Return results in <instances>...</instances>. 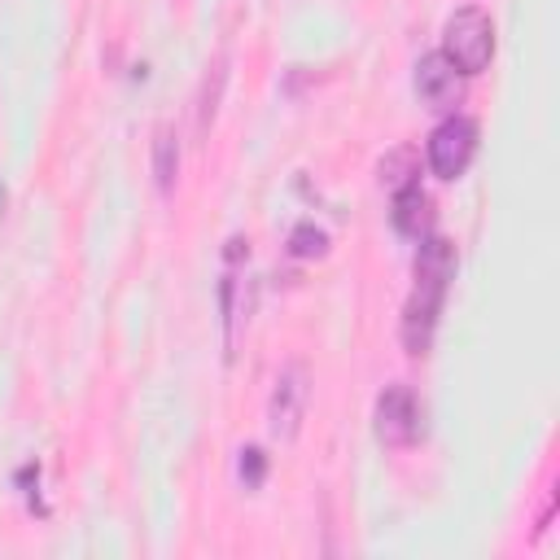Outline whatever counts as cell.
<instances>
[{
    "mask_svg": "<svg viewBox=\"0 0 560 560\" xmlns=\"http://www.w3.org/2000/svg\"><path fill=\"white\" fill-rule=\"evenodd\" d=\"M442 52L464 70V74H481L494 57V22L486 9L477 4H464L446 18V31H442Z\"/></svg>",
    "mask_w": 560,
    "mask_h": 560,
    "instance_id": "cell-1",
    "label": "cell"
},
{
    "mask_svg": "<svg viewBox=\"0 0 560 560\" xmlns=\"http://www.w3.org/2000/svg\"><path fill=\"white\" fill-rule=\"evenodd\" d=\"M424 153H429V166H433L438 179H459V175L468 171L472 153H477V122L464 118V114H446V118L429 131Z\"/></svg>",
    "mask_w": 560,
    "mask_h": 560,
    "instance_id": "cell-2",
    "label": "cell"
},
{
    "mask_svg": "<svg viewBox=\"0 0 560 560\" xmlns=\"http://www.w3.org/2000/svg\"><path fill=\"white\" fill-rule=\"evenodd\" d=\"M306 398H311V376H306V363H284L276 385H271V398H267V424L280 442H293L298 429H302V416H306Z\"/></svg>",
    "mask_w": 560,
    "mask_h": 560,
    "instance_id": "cell-3",
    "label": "cell"
},
{
    "mask_svg": "<svg viewBox=\"0 0 560 560\" xmlns=\"http://www.w3.org/2000/svg\"><path fill=\"white\" fill-rule=\"evenodd\" d=\"M372 429L381 446H411L420 438V402L411 385H385L372 411Z\"/></svg>",
    "mask_w": 560,
    "mask_h": 560,
    "instance_id": "cell-4",
    "label": "cell"
},
{
    "mask_svg": "<svg viewBox=\"0 0 560 560\" xmlns=\"http://www.w3.org/2000/svg\"><path fill=\"white\" fill-rule=\"evenodd\" d=\"M446 289H451L446 280L416 276V289L402 306V346H407V354H424L433 346V328H438V311H442Z\"/></svg>",
    "mask_w": 560,
    "mask_h": 560,
    "instance_id": "cell-5",
    "label": "cell"
},
{
    "mask_svg": "<svg viewBox=\"0 0 560 560\" xmlns=\"http://www.w3.org/2000/svg\"><path fill=\"white\" fill-rule=\"evenodd\" d=\"M464 70L446 57V52H424L416 61V96L429 105V109H455L464 101Z\"/></svg>",
    "mask_w": 560,
    "mask_h": 560,
    "instance_id": "cell-6",
    "label": "cell"
},
{
    "mask_svg": "<svg viewBox=\"0 0 560 560\" xmlns=\"http://www.w3.org/2000/svg\"><path fill=\"white\" fill-rule=\"evenodd\" d=\"M389 219H394V228L402 232V236H429V228H433V201H429V192L420 188V179H411V184H402L398 192H394V210H389Z\"/></svg>",
    "mask_w": 560,
    "mask_h": 560,
    "instance_id": "cell-7",
    "label": "cell"
},
{
    "mask_svg": "<svg viewBox=\"0 0 560 560\" xmlns=\"http://www.w3.org/2000/svg\"><path fill=\"white\" fill-rule=\"evenodd\" d=\"M175 175H179V144H175V131L162 127L153 136V179H158L162 192H171L175 188Z\"/></svg>",
    "mask_w": 560,
    "mask_h": 560,
    "instance_id": "cell-8",
    "label": "cell"
},
{
    "mask_svg": "<svg viewBox=\"0 0 560 560\" xmlns=\"http://www.w3.org/2000/svg\"><path fill=\"white\" fill-rule=\"evenodd\" d=\"M381 184L389 188V192H398L402 184H411L420 171H416V149H389L385 158H381Z\"/></svg>",
    "mask_w": 560,
    "mask_h": 560,
    "instance_id": "cell-9",
    "label": "cell"
},
{
    "mask_svg": "<svg viewBox=\"0 0 560 560\" xmlns=\"http://www.w3.org/2000/svg\"><path fill=\"white\" fill-rule=\"evenodd\" d=\"M324 249H328V232H324V228L298 223V228L289 232V254H293V258H319Z\"/></svg>",
    "mask_w": 560,
    "mask_h": 560,
    "instance_id": "cell-10",
    "label": "cell"
},
{
    "mask_svg": "<svg viewBox=\"0 0 560 560\" xmlns=\"http://www.w3.org/2000/svg\"><path fill=\"white\" fill-rule=\"evenodd\" d=\"M262 477H267V455H262L258 446L241 451V481H245L249 490H258V486H262Z\"/></svg>",
    "mask_w": 560,
    "mask_h": 560,
    "instance_id": "cell-11",
    "label": "cell"
}]
</instances>
